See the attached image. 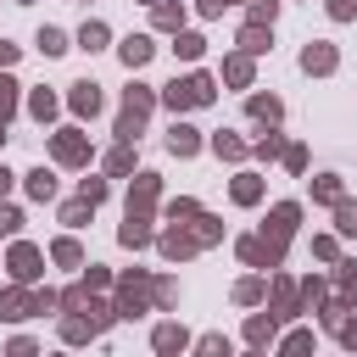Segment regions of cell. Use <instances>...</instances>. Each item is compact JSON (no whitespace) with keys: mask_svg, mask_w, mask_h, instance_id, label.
<instances>
[{"mask_svg":"<svg viewBox=\"0 0 357 357\" xmlns=\"http://www.w3.org/2000/svg\"><path fill=\"white\" fill-rule=\"evenodd\" d=\"M6 190H11V173H6V167H0V201H6Z\"/></svg>","mask_w":357,"mask_h":357,"instance_id":"cell-45","label":"cell"},{"mask_svg":"<svg viewBox=\"0 0 357 357\" xmlns=\"http://www.w3.org/2000/svg\"><path fill=\"white\" fill-rule=\"evenodd\" d=\"M28 112H33L39 123H50V117H56V95H50V89H33V100H28Z\"/></svg>","mask_w":357,"mask_h":357,"instance_id":"cell-17","label":"cell"},{"mask_svg":"<svg viewBox=\"0 0 357 357\" xmlns=\"http://www.w3.org/2000/svg\"><path fill=\"white\" fill-rule=\"evenodd\" d=\"M240 50H245V56H262V50H268V28H262V22H245V28H240Z\"/></svg>","mask_w":357,"mask_h":357,"instance_id":"cell-14","label":"cell"},{"mask_svg":"<svg viewBox=\"0 0 357 357\" xmlns=\"http://www.w3.org/2000/svg\"><path fill=\"white\" fill-rule=\"evenodd\" d=\"M251 117L273 123V117H279V100H273V95H251Z\"/></svg>","mask_w":357,"mask_h":357,"instance_id":"cell-27","label":"cell"},{"mask_svg":"<svg viewBox=\"0 0 357 357\" xmlns=\"http://www.w3.org/2000/svg\"><path fill=\"white\" fill-rule=\"evenodd\" d=\"M223 78L229 84H251V56H229L223 61Z\"/></svg>","mask_w":357,"mask_h":357,"instance_id":"cell-16","label":"cell"},{"mask_svg":"<svg viewBox=\"0 0 357 357\" xmlns=\"http://www.w3.org/2000/svg\"><path fill=\"white\" fill-rule=\"evenodd\" d=\"M106 167H112V173H128V167H134V156H128V145H117V151L106 156Z\"/></svg>","mask_w":357,"mask_h":357,"instance_id":"cell-36","label":"cell"},{"mask_svg":"<svg viewBox=\"0 0 357 357\" xmlns=\"http://www.w3.org/2000/svg\"><path fill=\"white\" fill-rule=\"evenodd\" d=\"M11 112H17V84H11L6 73H0V128L11 123Z\"/></svg>","mask_w":357,"mask_h":357,"instance_id":"cell-20","label":"cell"},{"mask_svg":"<svg viewBox=\"0 0 357 357\" xmlns=\"http://www.w3.org/2000/svg\"><path fill=\"white\" fill-rule=\"evenodd\" d=\"M28 195H33V201H50V195H56V178H50L45 167H33V173H28Z\"/></svg>","mask_w":357,"mask_h":357,"instance_id":"cell-15","label":"cell"},{"mask_svg":"<svg viewBox=\"0 0 357 357\" xmlns=\"http://www.w3.org/2000/svg\"><path fill=\"white\" fill-rule=\"evenodd\" d=\"M301 67L307 73H335V45H307L301 50Z\"/></svg>","mask_w":357,"mask_h":357,"instance_id":"cell-12","label":"cell"},{"mask_svg":"<svg viewBox=\"0 0 357 357\" xmlns=\"http://www.w3.org/2000/svg\"><path fill=\"white\" fill-rule=\"evenodd\" d=\"M240 257H245L251 268H279V251H273L262 234H257V240H240Z\"/></svg>","mask_w":357,"mask_h":357,"instance_id":"cell-7","label":"cell"},{"mask_svg":"<svg viewBox=\"0 0 357 357\" xmlns=\"http://www.w3.org/2000/svg\"><path fill=\"white\" fill-rule=\"evenodd\" d=\"M145 117H151V89L145 84H134L128 95H123V117H117V139L128 145V139H139V128H145Z\"/></svg>","mask_w":357,"mask_h":357,"instance_id":"cell-2","label":"cell"},{"mask_svg":"<svg viewBox=\"0 0 357 357\" xmlns=\"http://www.w3.org/2000/svg\"><path fill=\"white\" fill-rule=\"evenodd\" d=\"M22 229V212L17 206H0V234H17Z\"/></svg>","mask_w":357,"mask_h":357,"instance_id":"cell-38","label":"cell"},{"mask_svg":"<svg viewBox=\"0 0 357 357\" xmlns=\"http://www.w3.org/2000/svg\"><path fill=\"white\" fill-rule=\"evenodd\" d=\"M351 11H357V0H329V17H340V22H346Z\"/></svg>","mask_w":357,"mask_h":357,"instance_id":"cell-41","label":"cell"},{"mask_svg":"<svg viewBox=\"0 0 357 357\" xmlns=\"http://www.w3.org/2000/svg\"><path fill=\"white\" fill-rule=\"evenodd\" d=\"M273 17H279V0H251V22H262V28H268Z\"/></svg>","mask_w":357,"mask_h":357,"instance_id":"cell-31","label":"cell"},{"mask_svg":"<svg viewBox=\"0 0 357 357\" xmlns=\"http://www.w3.org/2000/svg\"><path fill=\"white\" fill-rule=\"evenodd\" d=\"M279 357H312V335H307V329H296V335L279 346Z\"/></svg>","mask_w":357,"mask_h":357,"instance_id":"cell-19","label":"cell"},{"mask_svg":"<svg viewBox=\"0 0 357 357\" xmlns=\"http://www.w3.org/2000/svg\"><path fill=\"white\" fill-rule=\"evenodd\" d=\"M117 50H123V61H128V67H145V61H151V50H156V45H151V39H145V33H128V39H123V45H117Z\"/></svg>","mask_w":357,"mask_h":357,"instance_id":"cell-11","label":"cell"},{"mask_svg":"<svg viewBox=\"0 0 357 357\" xmlns=\"http://www.w3.org/2000/svg\"><path fill=\"white\" fill-rule=\"evenodd\" d=\"M50 151H56V162H67V167L89 162V139H84L78 128H61V134H50Z\"/></svg>","mask_w":357,"mask_h":357,"instance_id":"cell-5","label":"cell"},{"mask_svg":"<svg viewBox=\"0 0 357 357\" xmlns=\"http://www.w3.org/2000/svg\"><path fill=\"white\" fill-rule=\"evenodd\" d=\"M11 279H39V251L33 245H11Z\"/></svg>","mask_w":357,"mask_h":357,"instance_id":"cell-8","label":"cell"},{"mask_svg":"<svg viewBox=\"0 0 357 357\" xmlns=\"http://www.w3.org/2000/svg\"><path fill=\"white\" fill-rule=\"evenodd\" d=\"M257 195H262V178H251V173H240V178H234V201H240V206H251Z\"/></svg>","mask_w":357,"mask_h":357,"instance_id":"cell-18","label":"cell"},{"mask_svg":"<svg viewBox=\"0 0 357 357\" xmlns=\"http://www.w3.org/2000/svg\"><path fill=\"white\" fill-rule=\"evenodd\" d=\"M151 201H156V173H139V178H134V195H128L123 245H145V240H151Z\"/></svg>","mask_w":357,"mask_h":357,"instance_id":"cell-1","label":"cell"},{"mask_svg":"<svg viewBox=\"0 0 357 357\" xmlns=\"http://www.w3.org/2000/svg\"><path fill=\"white\" fill-rule=\"evenodd\" d=\"M89 212H95V206H89L84 195H78V201H67V206H61V223H73V229H78V223H84Z\"/></svg>","mask_w":357,"mask_h":357,"instance_id":"cell-28","label":"cell"},{"mask_svg":"<svg viewBox=\"0 0 357 357\" xmlns=\"http://www.w3.org/2000/svg\"><path fill=\"white\" fill-rule=\"evenodd\" d=\"M262 290H268L262 279H240V284H234V296H240V301H262Z\"/></svg>","mask_w":357,"mask_h":357,"instance_id":"cell-33","label":"cell"},{"mask_svg":"<svg viewBox=\"0 0 357 357\" xmlns=\"http://www.w3.org/2000/svg\"><path fill=\"white\" fill-rule=\"evenodd\" d=\"M335 329H340V340H346V346H357V324H346V318H340Z\"/></svg>","mask_w":357,"mask_h":357,"instance_id":"cell-43","label":"cell"},{"mask_svg":"<svg viewBox=\"0 0 357 357\" xmlns=\"http://www.w3.org/2000/svg\"><path fill=\"white\" fill-rule=\"evenodd\" d=\"M11 61H17V45H6V39H0V67H11Z\"/></svg>","mask_w":357,"mask_h":357,"instance_id":"cell-44","label":"cell"},{"mask_svg":"<svg viewBox=\"0 0 357 357\" xmlns=\"http://www.w3.org/2000/svg\"><path fill=\"white\" fill-rule=\"evenodd\" d=\"M312 195H318V201H340V178H329V173H324V178L312 184Z\"/></svg>","mask_w":357,"mask_h":357,"instance_id":"cell-32","label":"cell"},{"mask_svg":"<svg viewBox=\"0 0 357 357\" xmlns=\"http://www.w3.org/2000/svg\"><path fill=\"white\" fill-rule=\"evenodd\" d=\"M340 296L357 301V268H351V262H340Z\"/></svg>","mask_w":357,"mask_h":357,"instance_id":"cell-35","label":"cell"},{"mask_svg":"<svg viewBox=\"0 0 357 357\" xmlns=\"http://www.w3.org/2000/svg\"><path fill=\"white\" fill-rule=\"evenodd\" d=\"M56 296L50 290H0V318H33V312H50Z\"/></svg>","mask_w":357,"mask_h":357,"instance_id":"cell-3","label":"cell"},{"mask_svg":"<svg viewBox=\"0 0 357 357\" xmlns=\"http://www.w3.org/2000/svg\"><path fill=\"white\" fill-rule=\"evenodd\" d=\"M78 45H84V50H100V45H106V22H84Z\"/></svg>","mask_w":357,"mask_h":357,"instance_id":"cell-25","label":"cell"},{"mask_svg":"<svg viewBox=\"0 0 357 357\" xmlns=\"http://www.w3.org/2000/svg\"><path fill=\"white\" fill-rule=\"evenodd\" d=\"M279 151H284L279 134H262V139H257V156H279Z\"/></svg>","mask_w":357,"mask_h":357,"instance_id":"cell-40","label":"cell"},{"mask_svg":"<svg viewBox=\"0 0 357 357\" xmlns=\"http://www.w3.org/2000/svg\"><path fill=\"white\" fill-rule=\"evenodd\" d=\"M268 335H273V318H251V324H245V340H257V346H262Z\"/></svg>","mask_w":357,"mask_h":357,"instance_id":"cell-34","label":"cell"},{"mask_svg":"<svg viewBox=\"0 0 357 357\" xmlns=\"http://www.w3.org/2000/svg\"><path fill=\"white\" fill-rule=\"evenodd\" d=\"M167 151H173V156H195V151H201V134H195L190 123H173V134H167Z\"/></svg>","mask_w":357,"mask_h":357,"instance_id":"cell-10","label":"cell"},{"mask_svg":"<svg viewBox=\"0 0 357 357\" xmlns=\"http://www.w3.org/2000/svg\"><path fill=\"white\" fill-rule=\"evenodd\" d=\"M335 218H340V234H357V201H335Z\"/></svg>","mask_w":357,"mask_h":357,"instance_id":"cell-30","label":"cell"},{"mask_svg":"<svg viewBox=\"0 0 357 357\" xmlns=\"http://www.w3.org/2000/svg\"><path fill=\"white\" fill-rule=\"evenodd\" d=\"M206 100H212V78H206V73H190V78H173V84H167V106H173V112L206 106Z\"/></svg>","mask_w":357,"mask_h":357,"instance_id":"cell-4","label":"cell"},{"mask_svg":"<svg viewBox=\"0 0 357 357\" xmlns=\"http://www.w3.org/2000/svg\"><path fill=\"white\" fill-rule=\"evenodd\" d=\"M145 296H151V279H123V301L112 312L117 318H134V312H145Z\"/></svg>","mask_w":357,"mask_h":357,"instance_id":"cell-6","label":"cell"},{"mask_svg":"<svg viewBox=\"0 0 357 357\" xmlns=\"http://www.w3.org/2000/svg\"><path fill=\"white\" fill-rule=\"evenodd\" d=\"M78 195L95 206V201H106V184H100V178H84V190H78Z\"/></svg>","mask_w":357,"mask_h":357,"instance_id":"cell-39","label":"cell"},{"mask_svg":"<svg viewBox=\"0 0 357 357\" xmlns=\"http://www.w3.org/2000/svg\"><path fill=\"white\" fill-rule=\"evenodd\" d=\"M173 50H178L184 61H195V56L206 50V39H201V33H178V45H173Z\"/></svg>","mask_w":357,"mask_h":357,"instance_id":"cell-26","label":"cell"},{"mask_svg":"<svg viewBox=\"0 0 357 357\" xmlns=\"http://www.w3.org/2000/svg\"><path fill=\"white\" fill-rule=\"evenodd\" d=\"M212 151H218V156H229V162H240V156H245V145H240L234 134H212Z\"/></svg>","mask_w":357,"mask_h":357,"instance_id":"cell-22","label":"cell"},{"mask_svg":"<svg viewBox=\"0 0 357 357\" xmlns=\"http://www.w3.org/2000/svg\"><path fill=\"white\" fill-rule=\"evenodd\" d=\"M178 346H184V329L178 324H162L156 329V351H178Z\"/></svg>","mask_w":357,"mask_h":357,"instance_id":"cell-24","label":"cell"},{"mask_svg":"<svg viewBox=\"0 0 357 357\" xmlns=\"http://www.w3.org/2000/svg\"><path fill=\"white\" fill-rule=\"evenodd\" d=\"M73 112H78V117H95V112H100V84H89V78L73 84Z\"/></svg>","mask_w":357,"mask_h":357,"instance_id":"cell-9","label":"cell"},{"mask_svg":"<svg viewBox=\"0 0 357 357\" xmlns=\"http://www.w3.org/2000/svg\"><path fill=\"white\" fill-rule=\"evenodd\" d=\"M223 6H234V0H201V17H223Z\"/></svg>","mask_w":357,"mask_h":357,"instance_id":"cell-42","label":"cell"},{"mask_svg":"<svg viewBox=\"0 0 357 357\" xmlns=\"http://www.w3.org/2000/svg\"><path fill=\"white\" fill-rule=\"evenodd\" d=\"M151 6H156V0H151Z\"/></svg>","mask_w":357,"mask_h":357,"instance_id":"cell-46","label":"cell"},{"mask_svg":"<svg viewBox=\"0 0 357 357\" xmlns=\"http://www.w3.org/2000/svg\"><path fill=\"white\" fill-rule=\"evenodd\" d=\"M39 50H45V56H61V50H67V33H61V28H39Z\"/></svg>","mask_w":357,"mask_h":357,"instance_id":"cell-21","label":"cell"},{"mask_svg":"<svg viewBox=\"0 0 357 357\" xmlns=\"http://www.w3.org/2000/svg\"><path fill=\"white\" fill-rule=\"evenodd\" d=\"M6 357H39V346H33V340H28V335H17V340H11V346H6Z\"/></svg>","mask_w":357,"mask_h":357,"instance_id":"cell-37","label":"cell"},{"mask_svg":"<svg viewBox=\"0 0 357 357\" xmlns=\"http://www.w3.org/2000/svg\"><path fill=\"white\" fill-rule=\"evenodd\" d=\"M151 22H156V28H173V33H184V6H167V0H156Z\"/></svg>","mask_w":357,"mask_h":357,"instance_id":"cell-13","label":"cell"},{"mask_svg":"<svg viewBox=\"0 0 357 357\" xmlns=\"http://www.w3.org/2000/svg\"><path fill=\"white\" fill-rule=\"evenodd\" d=\"M50 257H56V262H67V268H78V262H84L78 240H56V245H50Z\"/></svg>","mask_w":357,"mask_h":357,"instance_id":"cell-23","label":"cell"},{"mask_svg":"<svg viewBox=\"0 0 357 357\" xmlns=\"http://www.w3.org/2000/svg\"><path fill=\"white\" fill-rule=\"evenodd\" d=\"M195 357H229V340H223V335H201Z\"/></svg>","mask_w":357,"mask_h":357,"instance_id":"cell-29","label":"cell"}]
</instances>
